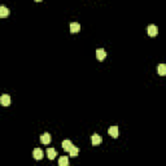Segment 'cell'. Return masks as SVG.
<instances>
[{"label":"cell","mask_w":166,"mask_h":166,"mask_svg":"<svg viewBox=\"0 0 166 166\" xmlns=\"http://www.w3.org/2000/svg\"><path fill=\"white\" fill-rule=\"evenodd\" d=\"M12 103L11 100V96L9 95H1L0 96V104L3 105V107H9Z\"/></svg>","instance_id":"6da1fadb"},{"label":"cell","mask_w":166,"mask_h":166,"mask_svg":"<svg viewBox=\"0 0 166 166\" xmlns=\"http://www.w3.org/2000/svg\"><path fill=\"white\" fill-rule=\"evenodd\" d=\"M148 35L149 37H156L158 34V27L156 25H149L148 26Z\"/></svg>","instance_id":"7a4b0ae2"},{"label":"cell","mask_w":166,"mask_h":166,"mask_svg":"<svg viewBox=\"0 0 166 166\" xmlns=\"http://www.w3.org/2000/svg\"><path fill=\"white\" fill-rule=\"evenodd\" d=\"M33 156H34L35 160H42L44 157V153H43V151L40 148H35L34 152H33Z\"/></svg>","instance_id":"3957f363"},{"label":"cell","mask_w":166,"mask_h":166,"mask_svg":"<svg viewBox=\"0 0 166 166\" xmlns=\"http://www.w3.org/2000/svg\"><path fill=\"white\" fill-rule=\"evenodd\" d=\"M40 141H42V144H49L51 143V135L48 134V132H44L43 135H40Z\"/></svg>","instance_id":"277c9868"},{"label":"cell","mask_w":166,"mask_h":166,"mask_svg":"<svg viewBox=\"0 0 166 166\" xmlns=\"http://www.w3.org/2000/svg\"><path fill=\"white\" fill-rule=\"evenodd\" d=\"M91 141H92V145H99V144H101L103 139L100 135H97V134H93L92 136H91Z\"/></svg>","instance_id":"5b68a950"},{"label":"cell","mask_w":166,"mask_h":166,"mask_svg":"<svg viewBox=\"0 0 166 166\" xmlns=\"http://www.w3.org/2000/svg\"><path fill=\"white\" fill-rule=\"evenodd\" d=\"M96 57H97V60H104L105 57H107V51L105 49H103V48H99L97 51H96Z\"/></svg>","instance_id":"8992f818"},{"label":"cell","mask_w":166,"mask_h":166,"mask_svg":"<svg viewBox=\"0 0 166 166\" xmlns=\"http://www.w3.org/2000/svg\"><path fill=\"white\" fill-rule=\"evenodd\" d=\"M108 132H109V135L112 136V138H118V127L117 126H112L109 127V130H108Z\"/></svg>","instance_id":"52a82bcc"},{"label":"cell","mask_w":166,"mask_h":166,"mask_svg":"<svg viewBox=\"0 0 166 166\" xmlns=\"http://www.w3.org/2000/svg\"><path fill=\"white\" fill-rule=\"evenodd\" d=\"M61 145H62V149H64L65 152H69V151H70V148L73 147V143H71L70 140H68V139H66V140L62 141Z\"/></svg>","instance_id":"ba28073f"},{"label":"cell","mask_w":166,"mask_h":166,"mask_svg":"<svg viewBox=\"0 0 166 166\" xmlns=\"http://www.w3.org/2000/svg\"><path fill=\"white\" fill-rule=\"evenodd\" d=\"M47 156L49 160H53V158H56L57 156V152H56V149L55 148H48L47 149Z\"/></svg>","instance_id":"9c48e42d"},{"label":"cell","mask_w":166,"mask_h":166,"mask_svg":"<svg viewBox=\"0 0 166 166\" xmlns=\"http://www.w3.org/2000/svg\"><path fill=\"white\" fill-rule=\"evenodd\" d=\"M8 14H9V11H8L7 7H4V5L0 7V17L5 18V17H8Z\"/></svg>","instance_id":"30bf717a"},{"label":"cell","mask_w":166,"mask_h":166,"mask_svg":"<svg viewBox=\"0 0 166 166\" xmlns=\"http://www.w3.org/2000/svg\"><path fill=\"white\" fill-rule=\"evenodd\" d=\"M81 30V25L78 22H71L70 23V33H78Z\"/></svg>","instance_id":"8fae6325"},{"label":"cell","mask_w":166,"mask_h":166,"mask_svg":"<svg viewBox=\"0 0 166 166\" xmlns=\"http://www.w3.org/2000/svg\"><path fill=\"white\" fill-rule=\"evenodd\" d=\"M158 74H160L161 77L166 75V65L165 64H160V65H158Z\"/></svg>","instance_id":"7c38bea8"},{"label":"cell","mask_w":166,"mask_h":166,"mask_svg":"<svg viewBox=\"0 0 166 166\" xmlns=\"http://www.w3.org/2000/svg\"><path fill=\"white\" fill-rule=\"evenodd\" d=\"M68 163H69V160H68V157H66V156L60 157V160H59V165L60 166H68Z\"/></svg>","instance_id":"4fadbf2b"},{"label":"cell","mask_w":166,"mask_h":166,"mask_svg":"<svg viewBox=\"0 0 166 166\" xmlns=\"http://www.w3.org/2000/svg\"><path fill=\"white\" fill-rule=\"evenodd\" d=\"M69 153H70V156L71 157H77V156H78V153H79V149L77 148V147H71L70 148V151H69Z\"/></svg>","instance_id":"5bb4252c"},{"label":"cell","mask_w":166,"mask_h":166,"mask_svg":"<svg viewBox=\"0 0 166 166\" xmlns=\"http://www.w3.org/2000/svg\"><path fill=\"white\" fill-rule=\"evenodd\" d=\"M35 1H37V3H40V1H42V0H35Z\"/></svg>","instance_id":"9a60e30c"}]
</instances>
